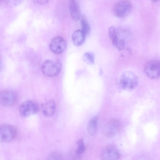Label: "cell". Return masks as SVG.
I'll return each mask as SVG.
<instances>
[{
    "label": "cell",
    "mask_w": 160,
    "mask_h": 160,
    "mask_svg": "<svg viewBox=\"0 0 160 160\" xmlns=\"http://www.w3.org/2000/svg\"><path fill=\"white\" fill-rule=\"evenodd\" d=\"M85 146L83 140L81 139L76 142V147L74 151V154L76 157H79L84 152Z\"/></svg>",
    "instance_id": "15"
},
{
    "label": "cell",
    "mask_w": 160,
    "mask_h": 160,
    "mask_svg": "<svg viewBox=\"0 0 160 160\" xmlns=\"http://www.w3.org/2000/svg\"><path fill=\"white\" fill-rule=\"evenodd\" d=\"M152 1L154 2H158L160 1V0H152Z\"/></svg>",
    "instance_id": "22"
},
{
    "label": "cell",
    "mask_w": 160,
    "mask_h": 160,
    "mask_svg": "<svg viewBox=\"0 0 160 160\" xmlns=\"http://www.w3.org/2000/svg\"><path fill=\"white\" fill-rule=\"evenodd\" d=\"M102 159L117 160L121 157L120 152L117 148L113 144H109L103 148L101 153Z\"/></svg>",
    "instance_id": "6"
},
{
    "label": "cell",
    "mask_w": 160,
    "mask_h": 160,
    "mask_svg": "<svg viewBox=\"0 0 160 160\" xmlns=\"http://www.w3.org/2000/svg\"><path fill=\"white\" fill-rule=\"evenodd\" d=\"M138 82V76L132 71H127L123 72L121 75L119 84L122 89L132 91L136 88Z\"/></svg>",
    "instance_id": "1"
},
{
    "label": "cell",
    "mask_w": 160,
    "mask_h": 160,
    "mask_svg": "<svg viewBox=\"0 0 160 160\" xmlns=\"http://www.w3.org/2000/svg\"><path fill=\"white\" fill-rule=\"evenodd\" d=\"M121 128L120 121L116 119H112L108 121L106 125L104 133L108 137H112L119 132Z\"/></svg>",
    "instance_id": "9"
},
{
    "label": "cell",
    "mask_w": 160,
    "mask_h": 160,
    "mask_svg": "<svg viewBox=\"0 0 160 160\" xmlns=\"http://www.w3.org/2000/svg\"><path fill=\"white\" fill-rule=\"evenodd\" d=\"M34 3L41 5H43L47 4L49 0H32Z\"/></svg>",
    "instance_id": "21"
},
{
    "label": "cell",
    "mask_w": 160,
    "mask_h": 160,
    "mask_svg": "<svg viewBox=\"0 0 160 160\" xmlns=\"http://www.w3.org/2000/svg\"><path fill=\"white\" fill-rule=\"evenodd\" d=\"M84 61L88 64L92 65L94 63V54L90 52H87L83 55Z\"/></svg>",
    "instance_id": "17"
},
{
    "label": "cell",
    "mask_w": 160,
    "mask_h": 160,
    "mask_svg": "<svg viewBox=\"0 0 160 160\" xmlns=\"http://www.w3.org/2000/svg\"><path fill=\"white\" fill-rule=\"evenodd\" d=\"M69 7L72 19L75 21H78L81 18L80 9L78 3L75 0H70Z\"/></svg>",
    "instance_id": "11"
},
{
    "label": "cell",
    "mask_w": 160,
    "mask_h": 160,
    "mask_svg": "<svg viewBox=\"0 0 160 160\" xmlns=\"http://www.w3.org/2000/svg\"><path fill=\"white\" fill-rule=\"evenodd\" d=\"M17 94L14 91L4 90L0 92V103L4 107H9L13 105L17 102Z\"/></svg>",
    "instance_id": "5"
},
{
    "label": "cell",
    "mask_w": 160,
    "mask_h": 160,
    "mask_svg": "<svg viewBox=\"0 0 160 160\" xmlns=\"http://www.w3.org/2000/svg\"><path fill=\"white\" fill-rule=\"evenodd\" d=\"M19 110L22 116L27 117L37 113L39 110V107L34 102L28 100L21 104Z\"/></svg>",
    "instance_id": "7"
},
{
    "label": "cell",
    "mask_w": 160,
    "mask_h": 160,
    "mask_svg": "<svg viewBox=\"0 0 160 160\" xmlns=\"http://www.w3.org/2000/svg\"><path fill=\"white\" fill-rule=\"evenodd\" d=\"M108 34L112 44L113 45L118 38L115 28L114 26H111L108 29Z\"/></svg>",
    "instance_id": "18"
},
{
    "label": "cell",
    "mask_w": 160,
    "mask_h": 160,
    "mask_svg": "<svg viewBox=\"0 0 160 160\" xmlns=\"http://www.w3.org/2000/svg\"><path fill=\"white\" fill-rule=\"evenodd\" d=\"M80 23L82 30L87 35L90 32V27L88 22L84 17H81Z\"/></svg>",
    "instance_id": "16"
},
{
    "label": "cell",
    "mask_w": 160,
    "mask_h": 160,
    "mask_svg": "<svg viewBox=\"0 0 160 160\" xmlns=\"http://www.w3.org/2000/svg\"><path fill=\"white\" fill-rule=\"evenodd\" d=\"M23 0H1L9 7H14L20 4Z\"/></svg>",
    "instance_id": "19"
},
{
    "label": "cell",
    "mask_w": 160,
    "mask_h": 160,
    "mask_svg": "<svg viewBox=\"0 0 160 160\" xmlns=\"http://www.w3.org/2000/svg\"><path fill=\"white\" fill-rule=\"evenodd\" d=\"M50 50L56 54H60L63 52L66 47L65 40L60 37H56L52 38L49 44Z\"/></svg>",
    "instance_id": "10"
},
{
    "label": "cell",
    "mask_w": 160,
    "mask_h": 160,
    "mask_svg": "<svg viewBox=\"0 0 160 160\" xmlns=\"http://www.w3.org/2000/svg\"><path fill=\"white\" fill-rule=\"evenodd\" d=\"M62 68V64L59 60H47L42 63L41 69L46 76L54 77L60 73Z\"/></svg>",
    "instance_id": "2"
},
{
    "label": "cell",
    "mask_w": 160,
    "mask_h": 160,
    "mask_svg": "<svg viewBox=\"0 0 160 160\" xmlns=\"http://www.w3.org/2000/svg\"><path fill=\"white\" fill-rule=\"evenodd\" d=\"M98 117L97 116L92 117L89 121L87 125V131L89 134L91 135H95L97 131Z\"/></svg>",
    "instance_id": "14"
},
{
    "label": "cell",
    "mask_w": 160,
    "mask_h": 160,
    "mask_svg": "<svg viewBox=\"0 0 160 160\" xmlns=\"http://www.w3.org/2000/svg\"><path fill=\"white\" fill-rule=\"evenodd\" d=\"M113 46H114L118 50L121 51L125 48V43L123 39L118 38L115 42Z\"/></svg>",
    "instance_id": "20"
},
{
    "label": "cell",
    "mask_w": 160,
    "mask_h": 160,
    "mask_svg": "<svg viewBox=\"0 0 160 160\" xmlns=\"http://www.w3.org/2000/svg\"><path fill=\"white\" fill-rule=\"evenodd\" d=\"M144 71L150 79H154L160 78V61L151 60L145 64Z\"/></svg>",
    "instance_id": "4"
},
{
    "label": "cell",
    "mask_w": 160,
    "mask_h": 160,
    "mask_svg": "<svg viewBox=\"0 0 160 160\" xmlns=\"http://www.w3.org/2000/svg\"><path fill=\"white\" fill-rule=\"evenodd\" d=\"M16 134V130L13 126L4 124L0 128V139L1 142H8L12 140Z\"/></svg>",
    "instance_id": "8"
},
{
    "label": "cell",
    "mask_w": 160,
    "mask_h": 160,
    "mask_svg": "<svg viewBox=\"0 0 160 160\" xmlns=\"http://www.w3.org/2000/svg\"><path fill=\"white\" fill-rule=\"evenodd\" d=\"M43 114L45 116L50 117L53 114L56 109L55 102L50 100L43 104L42 107Z\"/></svg>",
    "instance_id": "13"
},
{
    "label": "cell",
    "mask_w": 160,
    "mask_h": 160,
    "mask_svg": "<svg viewBox=\"0 0 160 160\" xmlns=\"http://www.w3.org/2000/svg\"><path fill=\"white\" fill-rule=\"evenodd\" d=\"M132 8L131 2L129 0H121L113 6L112 11L114 15L120 18H125L130 13Z\"/></svg>",
    "instance_id": "3"
},
{
    "label": "cell",
    "mask_w": 160,
    "mask_h": 160,
    "mask_svg": "<svg viewBox=\"0 0 160 160\" xmlns=\"http://www.w3.org/2000/svg\"><path fill=\"white\" fill-rule=\"evenodd\" d=\"M86 36L82 30H78L74 32L72 36L73 44L76 46L82 45L85 40Z\"/></svg>",
    "instance_id": "12"
}]
</instances>
